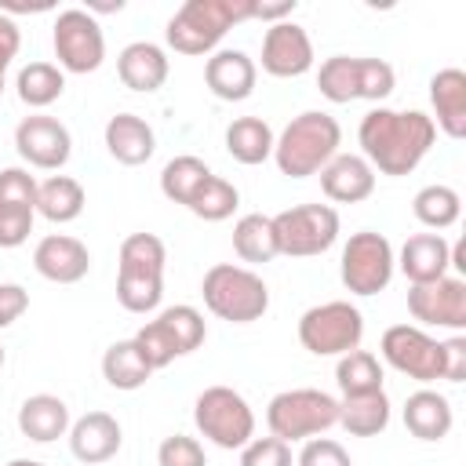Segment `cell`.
<instances>
[{
  "label": "cell",
  "instance_id": "cell-11",
  "mask_svg": "<svg viewBox=\"0 0 466 466\" xmlns=\"http://www.w3.org/2000/svg\"><path fill=\"white\" fill-rule=\"evenodd\" d=\"M393 269H397L393 244L375 229L353 233L342 248V258H339V277H342L346 291H353V295L386 291L393 280Z\"/></svg>",
  "mask_w": 466,
  "mask_h": 466
},
{
  "label": "cell",
  "instance_id": "cell-47",
  "mask_svg": "<svg viewBox=\"0 0 466 466\" xmlns=\"http://www.w3.org/2000/svg\"><path fill=\"white\" fill-rule=\"evenodd\" d=\"M7 466H47V462H36V459H11Z\"/></svg>",
  "mask_w": 466,
  "mask_h": 466
},
{
  "label": "cell",
  "instance_id": "cell-6",
  "mask_svg": "<svg viewBox=\"0 0 466 466\" xmlns=\"http://www.w3.org/2000/svg\"><path fill=\"white\" fill-rule=\"evenodd\" d=\"M204 339H208L204 313H200L197 306H186V302L160 309L153 320H146V324L135 331V342H138V350L146 353V360H149L153 371L167 368L175 357L193 353Z\"/></svg>",
  "mask_w": 466,
  "mask_h": 466
},
{
  "label": "cell",
  "instance_id": "cell-30",
  "mask_svg": "<svg viewBox=\"0 0 466 466\" xmlns=\"http://www.w3.org/2000/svg\"><path fill=\"white\" fill-rule=\"evenodd\" d=\"M339 426L350 437H379L390 426V397L379 393H360V397H342L339 400Z\"/></svg>",
  "mask_w": 466,
  "mask_h": 466
},
{
  "label": "cell",
  "instance_id": "cell-22",
  "mask_svg": "<svg viewBox=\"0 0 466 466\" xmlns=\"http://www.w3.org/2000/svg\"><path fill=\"white\" fill-rule=\"evenodd\" d=\"M171 73V62H167V51L160 44H149V40H135L127 44L120 55H116V76L124 87L131 91H160L164 80Z\"/></svg>",
  "mask_w": 466,
  "mask_h": 466
},
{
  "label": "cell",
  "instance_id": "cell-37",
  "mask_svg": "<svg viewBox=\"0 0 466 466\" xmlns=\"http://www.w3.org/2000/svg\"><path fill=\"white\" fill-rule=\"evenodd\" d=\"M116 299L127 313H153L164 299V277L116 269Z\"/></svg>",
  "mask_w": 466,
  "mask_h": 466
},
{
  "label": "cell",
  "instance_id": "cell-3",
  "mask_svg": "<svg viewBox=\"0 0 466 466\" xmlns=\"http://www.w3.org/2000/svg\"><path fill=\"white\" fill-rule=\"evenodd\" d=\"M248 18H255V0H186L171 15L164 40L178 55H208L237 22Z\"/></svg>",
  "mask_w": 466,
  "mask_h": 466
},
{
  "label": "cell",
  "instance_id": "cell-7",
  "mask_svg": "<svg viewBox=\"0 0 466 466\" xmlns=\"http://www.w3.org/2000/svg\"><path fill=\"white\" fill-rule=\"evenodd\" d=\"M335 422H339V400L331 393L309 390V386L284 390L266 408V426L284 444H295V441H309L317 433H328Z\"/></svg>",
  "mask_w": 466,
  "mask_h": 466
},
{
  "label": "cell",
  "instance_id": "cell-35",
  "mask_svg": "<svg viewBox=\"0 0 466 466\" xmlns=\"http://www.w3.org/2000/svg\"><path fill=\"white\" fill-rule=\"evenodd\" d=\"M411 211H415V218H419L422 226H430V229H448V226L459 222L462 200H459V193H455L451 186L433 182V186H422V189L415 193Z\"/></svg>",
  "mask_w": 466,
  "mask_h": 466
},
{
  "label": "cell",
  "instance_id": "cell-41",
  "mask_svg": "<svg viewBox=\"0 0 466 466\" xmlns=\"http://www.w3.org/2000/svg\"><path fill=\"white\" fill-rule=\"evenodd\" d=\"M36 208V178L25 167H0V208Z\"/></svg>",
  "mask_w": 466,
  "mask_h": 466
},
{
  "label": "cell",
  "instance_id": "cell-31",
  "mask_svg": "<svg viewBox=\"0 0 466 466\" xmlns=\"http://www.w3.org/2000/svg\"><path fill=\"white\" fill-rule=\"evenodd\" d=\"M233 251L240 262H273L280 251H277V233H273V215H240L237 226H233Z\"/></svg>",
  "mask_w": 466,
  "mask_h": 466
},
{
  "label": "cell",
  "instance_id": "cell-17",
  "mask_svg": "<svg viewBox=\"0 0 466 466\" xmlns=\"http://www.w3.org/2000/svg\"><path fill=\"white\" fill-rule=\"evenodd\" d=\"M33 266L51 284H76L91 269V251L69 233H51L33 248Z\"/></svg>",
  "mask_w": 466,
  "mask_h": 466
},
{
  "label": "cell",
  "instance_id": "cell-14",
  "mask_svg": "<svg viewBox=\"0 0 466 466\" xmlns=\"http://www.w3.org/2000/svg\"><path fill=\"white\" fill-rule=\"evenodd\" d=\"M15 149L29 167L58 171V167H66V160L73 153V138L62 120L47 116V113H33L15 127Z\"/></svg>",
  "mask_w": 466,
  "mask_h": 466
},
{
  "label": "cell",
  "instance_id": "cell-27",
  "mask_svg": "<svg viewBox=\"0 0 466 466\" xmlns=\"http://www.w3.org/2000/svg\"><path fill=\"white\" fill-rule=\"evenodd\" d=\"M273 127L262 120V116H237L229 127H226V153L237 160V164H262L273 157Z\"/></svg>",
  "mask_w": 466,
  "mask_h": 466
},
{
  "label": "cell",
  "instance_id": "cell-2",
  "mask_svg": "<svg viewBox=\"0 0 466 466\" xmlns=\"http://www.w3.org/2000/svg\"><path fill=\"white\" fill-rule=\"evenodd\" d=\"M342 146V127L331 113L324 109H306L299 113L273 142V160L280 175L288 178H309L317 175Z\"/></svg>",
  "mask_w": 466,
  "mask_h": 466
},
{
  "label": "cell",
  "instance_id": "cell-42",
  "mask_svg": "<svg viewBox=\"0 0 466 466\" xmlns=\"http://www.w3.org/2000/svg\"><path fill=\"white\" fill-rule=\"evenodd\" d=\"M295 466H353L350 451L331 437H309L295 455Z\"/></svg>",
  "mask_w": 466,
  "mask_h": 466
},
{
  "label": "cell",
  "instance_id": "cell-19",
  "mask_svg": "<svg viewBox=\"0 0 466 466\" xmlns=\"http://www.w3.org/2000/svg\"><path fill=\"white\" fill-rule=\"evenodd\" d=\"M317 175L324 197L335 204H360L375 193V171L360 153H335Z\"/></svg>",
  "mask_w": 466,
  "mask_h": 466
},
{
  "label": "cell",
  "instance_id": "cell-28",
  "mask_svg": "<svg viewBox=\"0 0 466 466\" xmlns=\"http://www.w3.org/2000/svg\"><path fill=\"white\" fill-rule=\"evenodd\" d=\"M149 375H153V368H149V360H146V353L138 350L135 339H120L102 353V379L113 390H127L131 393V390L146 386Z\"/></svg>",
  "mask_w": 466,
  "mask_h": 466
},
{
  "label": "cell",
  "instance_id": "cell-40",
  "mask_svg": "<svg viewBox=\"0 0 466 466\" xmlns=\"http://www.w3.org/2000/svg\"><path fill=\"white\" fill-rule=\"evenodd\" d=\"M240 466H295L291 459V444H284L280 437H251L240 448Z\"/></svg>",
  "mask_w": 466,
  "mask_h": 466
},
{
  "label": "cell",
  "instance_id": "cell-43",
  "mask_svg": "<svg viewBox=\"0 0 466 466\" xmlns=\"http://www.w3.org/2000/svg\"><path fill=\"white\" fill-rule=\"evenodd\" d=\"M36 208H0V248H18L33 233Z\"/></svg>",
  "mask_w": 466,
  "mask_h": 466
},
{
  "label": "cell",
  "instance_id": "cell-8",
  "mask_svg": "<svg viewBox=\"0 0 466 466\" xmlns=\"http://www.w3.org/2000/svg\"><path fill=\"white\" fill-rule=\"evenodd\" d=\"M360 339H364V317L346 299L309 306L299 317V342L313 357H342L350 350H360Z\"/></svg>",
  "mask_w": 466,
  "mask_h": 466
},
{
  "label": "cell",
  "instance_id": "cell-38",
  "mask_svg": "<svg viewBox=\"0 0 466 466\" xmlns=\"http://www.w3.org/2000/svg\"><path fill=\"white\" fill-rule=\"evenodd\" d=\"M237 208H240L237 186L226 182V178H218V175H211V178L197 189V197L189 200V211H193L197 218H204V222H222V218H229Z\"/></svg>",
  "mask_w": 466,
  "mask_h": 466
},
{
  "label": "cell",
  "instance_id": "cell-16",
  "mask_svg": "<svg viewBox=\"0 0 466 466\" xmlns=\"http://www.w3.org/2000/svg\"><path fill=\"white\" fill-rule=\"evenodd\" d=\"M262 69L269 76H302L313 69V40L295 22H273L262 36Z\"/></svg>",
  "mask_w": 466,
  "mask_h": 466
},
{
  "label": "cell",
  "instance_id": "cell-24",
  "mask_svg": "<svg viewBox=\"0 0 466 466\" xmlns=\"http://www.w3.org/2000/svg\"><path fill=\"white\" fill-rule=\"evenodd\" d=\"M106 149H109V157L116 164L138 167V164H146L153 157L157 135H153V127L138 113H116L106 124Z\"/></svg>",
  "mask_w": 466,
  "mask_h": 466
},
{
  "label": "cell",
  "instance_id": "cell-9",
  "mask_svg": "<svg viewBox=\"0 0 466 466\" xmlns=\"http://www.w3.org/2000/svg\"><path fill=\"white\" fill-rule=\"evenodd\" d=\"M193 422L211 444L226 451L244 448L255 437V411L233 386H208L193 404Z\"/></svg>",
  "mask_w": 466,
  "mask_h": 466
},
{
  "label": "cell",
  "instance_id": "cell-20",
  "mask_svg": "<svg viewBox=\"0 0 466 466\" xmlns=\"http://www.w3.org/2000/svg\"><path fill=\"white\" fill-rule=\"evenodd\" d=\"M124 444V430L109 411H87L69 426V451L87 462V466H102L109 462Z\"/></svg>",
  "mask_w": 466,
  "mask_h": 466
},
{
  "label": "cell",
  "instance_id": "cell-12",
  "mask_svg": "<svg viewBox=\"0 0 466 466\" xmlns=\"http://www.w3.org/2000/svg\"><path fill=\"white\" fill-rule=\"evenodd\" d=\"M379 353L382 360L415 379V382H437L444 379V342L430 339L422 328L415 324H393L382 331V342H379Z\"/></svg>",
  "mask_w": 466,
  "mask_h": 466
},
{
  "label": "cell",
  "instance_id": "cell-21",
  "mask_svg": "<svg viewBox=\"0 0 466 466\" xmlns=\"http://www.w3.org/2000/svg\"><path fill=\"white\" fill-rule=\"evenodd\" d=\"M397 269L408 277V284H433L451 269V244L441 233H415L404 240Z\"/></svg>",
  "mask_w": 466,
  "mask_h": 466
},
{
  "label": "cell",
  "instance_id": "cell-26",
  "mask_svg": "<svg viewBox=\"0 0 466 466\" xmlns=\"http://www.w3.org/2000/svg\"><path fill=\"white\" fill-rule=\"evenodd\" d=\"M451 422H455L451 404L437 390H415L404 400V426L419 441H444L451 433Z\"/></svg>",
  "mask_w": 466,
  "mask_h": 466
},
{
  "label": "cell",
  "instance_id": "cell-23",
  "mask_svg": "<svg viewBox=\"0 0 466 466\" xmlns=\"http://www.w3.org/2000/svg\"><path fill=\"white\" fill-rule=\"evenodd\" d=\"M430 102H433V127H441L448 138L466 135V73L448 66L430 76Z\"/></svg>",
  "mask_w": 466,
  "mask_h": 466
},
{
  "label": "cell",
  "instance_id": "cell-25",
  "mask_svg": "<svg viewBox=\"0 0 466 466\" xmlns=\"http://www.w3.org/2000/svg\"><path fill=\"white\" fill-rule=\"evenodd\" d=\"M69 426H73L69 422V408L55 393H33L18 408V430H22V437H29L36 444H47V441L66 437Z\"/></svg>",
  "mask_w": 466,
  "mask_h": 466
},
{
  "label": "cell",
  "instance_id": "cell-29",
  "mask_svg": "<svg viewBox=\"0 0 466 466\" xmlns=\"http://www.w3.org/2000/svg\"><path fill=\"white\" fill-rule=\"evenodd\" d=\"M87 197H84V186L69 175H51L44 182H36V215H44L47 222H73L80 218Z\"/></svg>",
  "mask_w": 466,
  "mask_h": 466
},
{
  "label": "cell",
  "instance_id": "cell-36",
  "mask_svg": "<svg viewBox=\"0 0 466 466\" xmlns=\"http://www.w3.org/2000/svg\"><path fill=\"white\" fill-rule=\"evenodd\" d=\"M164 262H167V248H164V240L157 233H131L120 244V266L116 269L164 277Z\"/></svg>",
  "mask_w": 466,
  "mask_h": 466
},
{
  "label": "cell",
  "instance_id": "cell-33",
  "mask_svg": "<svg viewBox=\"0 0 466 466\" xmlns=\"http://www.w3.org/2000/svg\"><path fill=\"white\" fill-rule=\"evenodd\" d=\"M211 175H215V171H211L200 157L182 153V157H175V160L164 164V171H160V193H164L171 204L189 208V200L197 197V189H200Z\"/></svg>",
  "mask_w": 466,
  "mask_h": 466
},
{
  "label": "cell",
  "instance_id": "cell-5",
  "mask_svg": "<svg viewBox=\"0 0 466 466\" xmlns=\"http://www.w3.org/2000/svg\"><path fill=\"white\" fill-rule=\"evenodd\" d=\"M397 84V73L382 58H350V55H331L317 69V87L328 102L346 106V102H382L390 98Z\"/></svg>",
  "mask_w": 466,
  "mask_h": 466
},
{
  "label": "cell",
  "instance_id": "cell-4",
  "mask_svg": "<svg viewBox=\"0 0 466 466\" xmlns=\"http://www.w3.org/2000/svg\"><path fill=\"white\" fill-rule=\"evenodd\" d=\"M200 295H204V306L229 324H251L269 309L266 280L255 269L233 266V262L211 266L200 280Z\"/></svg>",
  "mask_w": 466,
  "mask_h": 466
},
{
  "label": "cell",
  "instance_id": "cell-18",
  "mask_svg": "<svg viewBox=\"0 0 466 466\" xmlns=\"http://www.w3.org/2000/svg\"><path fill=\"white\" fill-rule=\"evenodd\" d=\"M255 80H258V66L240 47H222L204 62V84L222 102H244L255 91Z\"/></svg>",
  "mask_w": 466,
  "mask_h": 466
},
{
  "label": "cell",
  "instance_id": "cell-1",
  "mask_svg": "<svg viewBox=\"0 0 466 466\" xmlns=\"http://www.w3.org/2000/svg\"><path fill=\"white\" fill-rule=\"evenodd\" d=\"M433 138H437L433 116H426L422 109L375 106L371 113L360 116V127H357V142L364 149L360 157L371 164V171H382L390 178L411 175L430 153Z\"/></svg>",
  "mask_w": 466,
  "mask_h": 466
},
{
  "label": "cell",
  "instance_id": "cell-34",
  "mask_svg": "<svg viewBox=\"0 0 466 466\" xmlns=\"http://www.w3.org/2000/svg\"><path fill=\"white\" fill-rule=\"evenodd\" d=\"M335 382L342 397H360V393H379L382 390V364L368 350H350L335 364Z\"/></svg>",
  "mask_w": 466,
  "mask_h": 466
},
{
  "label": "cell",
  "instance_id": "cell-10",
  "mask_svg": "<svg viewBox=\"0 0 466 466\" xmlns=\"http://www.w3.org/2000/svg\"><path fill=\"white\" fill-rule=\"evenodd\" d=\"M273 233L280 255L313 258L339 240V211L331 204H299L273 215Z\"/></svg>",
  "mask_w": 466,
  "mask_h": 466
},
{
  "label": "cell",
  "instance_id": "cell-39",
  "mask_svg": "<svg viewBox=\"0 0 466 466\" xmlns=\"http://www.w3.org/2000/svg\"><path fill=\"white\" fill-rule=\"evenodd\" d=\"M157 466H208L204 444L186 433H171L157 448Z\"/></svg>",
  "mask_w": 466,
  "mask_h": 466
},
{
  "label": "cell",
  "instance_id": "cell-13",
  "mask_svg": "<svg viewBox=\"0 0 466 466\" xmlns=\"http://www.w3.org/2000/svg\"><path fill=\"white\" fill-rule=\"evenodd\" d=\"M51 44H55V58H58V66L66 73H95L102 66V58H106L102 25L84 7H69V11H62L55 18Z\"/></svg>",
  "mask_w": 466,
  "mask_h": 466
},
{
  "label": "cell",
  "instance_id": "cell-46",
  "mask_svg": "<svg viewBox=\"0 0 466 466\" xmlns=\"http://www.w3.org/2000/svg\"><path fill=\"white\" fill-rule=\"evenodd\" d=\"M466 379V339L451 335L444 342V382H462Z\"/></svg>",
  "mask_w": 466,
  "mask_h": 466
},
{
  "label": "cell",
  "instance_id": "cell-32",
  "mask_svg": "<svg viewBox=\"0 0 466 466\" xmlns=\"http://www.w3.org/2000/svg\"><path fill=\"white\" fill-rule=\"evenodd\" d=\"M15 91L29 109H47L66 91V73L51 62H29L15 76Z\"/></svg>",
  "mask_w": 466,
  "mask_h": 466
},
{
  "label": "cell",
  "instance_id": "cell-44",
  "mask_svg": "<svg viewBox=\"0 0 466 466\" xmlns=\"http://www.w3.org/2000/svg\"><path fill=\"white\" fill-rule=\"evenodd\" d=\"M29 309V291L22 284H0V331L11 328Z\"/></svg>",
  "mask_w": 466,
  "mask_h": 466
},
{
  "label": "cell",
  "instance_id": "cell-48",
  "mask_svg": "<svg viewBox=\"0 0 466 466\" xmlns=\"http://www.w3.org/2000/svg\"><path fill=\"white\" fill-rule=\"evenodd\" d=\"M0 368H4V346H0Z\"/></svg>",
  "mask_w": 466,
  "mask_h": 466
},
{
  "label": "cell",
  "instance_id": "cell-45",
  "mask_svg": "<svg viewBox=\"0 0 466 466\" xmlns=\"http://www.w3.org/2000/svg\"><path fill=\"white\" fill-rule=\"evenodd\" d=\"M18 47H22L18 22H15L11 15H4V11H0V84H4V73H7L11 58L18 55Z\"/></svg>",
  "mask_w": 466,
  "mask_h": 466
},
{
  "label": "cell",
  "instance_id": "cell-15",
  "mask_svg": "<svg viewBox=\"0 0 466 466\" xmlns=\"http://www.w3.org/2000/svg\"><path fill=\"white\" fill-rule=\"evenodd\" d=\"M408 313L419 324L430 328H466V280L462 277H441L433 284H411L408 288Z\"/></svg>",
  "mask_w": 466,
  "mask_h": 466
}]
</instances>
